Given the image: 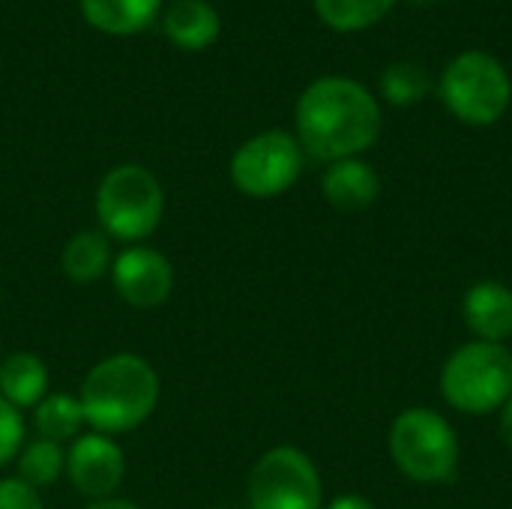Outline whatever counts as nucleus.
Here are the masks:
<instances>
[{
	"mask_svg": "<svg viewBox=\"0 0 512 509\" xmlns=\"http://www.w3.org/2000/svg\"><path fill=\"white\" fill-rule=\"evenodd\" d=\"M297 141L324 162L354 159L381 132L378 99L354 78L327 75L312 81L297 99Z\"/></svg>",
	"mask_w": 512,
	"mask_h": 509,
	"instance_id": "nucleus-1",
	"label": "nucleus"
},
{
	"mask_svg": "<svg viewBox=\"0 0 512 509\" xmlns=\"http://www.w3.org/2000/svg\"><path fill=\"white\" fill-rule=\"evenodd\" d=\"M33 426L36 435L54 444H72L78 435H84V411L78 396L72 393H48L36 408H33Z\"/></svg>",
	"mask_w": 512,
	"mask_h": 509,
	"instance_id": "nucleus-17",
	"label": "nucleus"
},
{
	"mask_svg": "<svg viewBox=\"0 0 512 509\" xmlns=\"http://www.w3.org/2000/svg\"><path fill=\"white\" fill-rule=\"evenodd\" d=\"M321 192L327 204H333L342 213H357L366 210L378 201L381 195V180L372 165L360 159H339L330 162L321 180Z\"/></svg>",
	"mask_w": 512,
	"mask_h": 509,
	"instance_id": "nucleus-12",
	"label": "nucleus"
},
{
	"mask_svg": "<svg viewBox=\"0 0 512 509\" xmlns=\"http://www.w3.org/2000/svg\"><path fill=\"white\" fill-rule=\"evenodd\" d=\"M501 435H504L507 447L512 450V396L507 399V405H504V414H501Z\"/></svg>",
	"mask_w": 512,
	"mask_h": 509,
	"instance_id": "nucleus-25",
	"label": "nucleus"
},
{
	"mask_svg": "<svg viewBox=\"0 0 512 509\" xmlns=\"http://www.w3.org/2000/svg\"><path fill=\"white\" fill-rule=\"evenodd\" d=\"M162 9V0H81L87 24L111 36L144 30Z\"/></svg>",
	"mask_w": 512,
	"mask_h": 509,
	"instance_id": "nucleus-16",
	"label": "nucleus"
},
{
	"mask_svg": "<svg viewBox=\"0 0 512 509\" xmlns=\"http://www.w3.org/2000/svg\"><path fill=\"white\" fill-rule=\"evenodd\" d=\"M114 291L135 309H156L174 291L171 261L150 246H126L114 255L111 264Z\"/></svg>",
	"mask_w": 512,
	"mask_h": 509,
	"instance_id": "nucleus-10",
	"label": "nucleus"
},
{
	"mask_svg": "<svg viewBox=\"0 0 512 509\" xmlns=\"http://www.w3.org/2000/svg\"><path fill=\"white\" fill-rule=\"evenodd\" d=\"M84 509H141L138 504H132V501H126V498H105V501H90Z\"/></svg>",
	"mask_w": 512,
	"mask_h": 509,
	"instance_id": "nucleus-24",
	"label": "nucleus"
},
{
	"mask_svg": "<svg viewBox=\"0 0 512 509\" xmlns=\"http://www.w3.org/2000/svg\"><path fill=\"white\" fill-rule=\"evenodd\" d=\"M465 324L480 342L501 345L512 336V291L504 282H477L462 303Z\"/></svg>",
	"mask_w": 512,
	"mask_h": 509,
	"instance_id": "nucleus-11",
	"label": "nucleus"
},
{
	"mask_svg": "<svg viewBox=\"0 0 512 509\" xmlns=\"http://www.w3.org/2000/svg\"><path fill=\"white\" fill-rule=\"evenodd\" d=\"M441 99L468 126L498 123L512 99V81L498 57L486 51H462L441 75Z\"/></svg>",
	"mask_w": 512,
	"mask_h": 509,
	"instance_id": "nucleus-6",
	"label": "nucleus"
},
{
	"mask_svg": "<svg viewBox=\"0 0 512 509\" xmlns=\"http://www.w3.org/2000/svg\"><path fill=\"white\" fill-rule=\"evenodd\" d=\"M252 509H321L324 489L315 462L297 447L267 450L249 474Z\"/></svg>",
	"mask_w": 512,
	"mask_h": 509,
	"instance_id": "nucleus-7",
	"label": "nucleus"
},
{
	"mask_svg": "<svg viewBox=\"0 0 512 509\" xmlns=\"http://www.w3.org/2000/svg\"><path fill=\"white\" fill-rule=\"evenodd\" d=\"M111 264H114L111 240L102 231H81V234L69 237L63 252H60L63 276L78 282V285H87V282L108 276Z\"/></svg>",
	"mask_w": 512,
	"mask_h": 509,
	"instance_id": "nucleus-15",
	"label": "nucleus"
},
{
	"mask_svg": "<svg viewBox=\"0 0 512 509\" xmlns=\"http://www.w3.org/2000/svg\"><path fill=\"white\" fill-rule=\"evenodd\" d=\"M429 87H432V81H429L426 69L411 60L390 63L381 75V96L396 108H408V105L420 102L429 93Z\"/></svg>",
	"mask_w": 512,
	"mask_h": 509,
	"instance_id": "nucleus-20",
	"label": "nucleus"
},
{
	"mask_svg": "<svg viewBox=\"0 0 512 509\" xmlns=\"http://www.w3.org/2000/svg\"><path fill=\"white\" fill-rule=\"evenodd\" d=\"M66 477L90 501L114 498L126 477V456L111 435L84 432L66 450Z\"/></svg>",
	"mask_w": 512,
	"mask_h": 509,
	"instance_id": "nucleus-9",
	"label": "nucleus"
},
{
	"mask_svg": "<svg viewBox=\"0 0 512 509\" xmlns=\"http://www.w3.org/2000/svg\"><path fill=\"white\" fill-rule=\"evenodd\" d=\"M168 39L183 51L210 48L219 39L222 21L219 12L207 0H174L162 15Z\"/></svg>",
	"mask_w": 512,
	"mask_h": 509,
	"instance_id": "nucleus-13",
	"label": "nucleus"
},
{
	"mask_svg": "<svg viewBox=\"0 0 512 509\" xmlns=\"http://www.w3.org/2000/svg\"><path fill=\"white\" fill-rule=\"evenodd\" d=\"M24 447V420L9 402L0 399V468L9 465Z\"/></svg>",
	"mask_w": 512,
	"mask_h": 509,
	"instance_id": "nucleus-21",
	"label": "nucleus"
},
{
	"mask_svg": "<svg viewBox=\"0 0 512 509\" xmlns=\"http://www.w3.org/2000/svg\"><path fill=\"white\" fill-rule=\"evenodd\" d=\"M390 456L414 483H450L459 471V438L441 414L408 408L390 426Z\"/></svg>",
	"mask_w": 512,
	"mask_h": 509,
	"instance_id": "nucleus-4",
	"label": "nucleus"
},
{
	"mask_svg": "<svg viewBox=\"0 0 512 509\" xmlns=\"http://www.w3.org/2000/svg\"><path fill=\"white\" fill-rule=\"evenodd\" d=\"M15 465H18V480H24L27 486L39 492V489L54 486L66 474V450L54 441L33 438L21 447V453L15 456Z\"/></svg>",
	"mask_w": 512,
	"mask_h": 509,
	"instance_id": "nucleus-18",
	"label": "nucleus"
},
{
	"mask_svg": "<svg viewBox=\"0 0 512 509\" xmlns=\"http://www.w3.org/2000/svg\"><path fill=\"white\" fill-rule=\"evenodd\" d=\"M0 509H45L42 495L18 477L0 480Z\"/></svg>",
	"mask_w": 512,
	"mask_h": 509,
	"instance_id": "nucleus-22",
	"label": "nucleus"
},
{
	"mask_svg": "<svg viewBox=\"0 0 512 509\" xmlns=\"http://www.w3.org/2000/svg\"><path fill=\"white\" fill-rule=\"evenodd\" d=\"M321 509H375L366 498H360V495H342V498H336V501H330L327 507Z\"/></svg>",
	"mask_w": 512,
	"mask_h": 509,
	"instance_id": "nucleus-23",
	"label": "nucleus"
},
{
	"mask_svg": "<svg viewBox=\"0 0 512 509\" xmlns=\"http://www.w3.org/2000/svg\"><path fill=\"white\" fill-rule=\"evenodd\" d=\"M207 509H225V507H207Z\"/></svg>",
	"mask_w": 512,
	"mask_h": 509,
	"instance_id": "nucleus-26",
	"label": "nucleus"
},
{
	"mask_svg": "<svg viewBox=\"0 0 512 509\" xmlns=\"http://www.w3.org/2000/svg\"><path fill=\"white\" fill-rule=\"evenodd\" d=\"M0 360H3V357H0Z\"/></svg>",
	"mask_w": 512,
	"mask_h": 509,
	"instance_id": "nucleus-27",
	"label": "nucleus"
},
{
	"mask_svg": "<svg viewBox=\"0 0 512 509\" xmlns=\"http://www.w3.org/2000/svg\"><path fill=\"white\" fill-rule=\"evenodd\" d=\"M78 402L90 432L123 435L156 411L159 375L138 354H111L84 375Z\"/></svg>",
	"mask_w": 512,
	"mask_h": 509,
	"instance_id": "nucleus-2",
	"label": "nucleus"
},
{
	"mask_svg": "<svg viewBox=\"0 0 512 509\" xmlns=\"http://www.w3.org/2000/svg\"><path fill=\"white\" fill-rule=\"evenodd\" d=\"M312 3L318 18L342 33L366 30L378 24L384 15H390V9L396 6V0H312Z\"/></svg>",
	"mask_w": 512,
	"mask_h": 509,
	"instance_id": "nucleus-19",
	"label": "nucleus"
},
{
	"mask_svg": "<svg viewBox=\"0 0 512 509\" xmlns=\"http://www.w3.org/2000/svg\"><path fill=\"white\" fill-rule=\"evenodd\" d=\"M441 393L456 411L471 417L504 408L512 396V354L492 342L462 345L444 363Z\"/></svg>",
	"mask_w": 512,
	"mask_h": 509,
	"instance_id": "nucleus-5",
	"label": "nucleus"
},
{
	"mask_svg": "<svg viewBox=\"0 0 512 509\" xmlns=\"http://www.w3.org/2000/svg\"><path fill=\"white\" fill-rule=\"evenodd\" d=\"M303 171V147L282 129L261 132L231 156V183L249 198H276L288 192Z\"/></svg>",
	"mask_w": 512,
	"mask_h": 509,
	"instance_id": "nucleus-8",
	"label": "nucleus"
},
{
	"mask_svg": "<svg viewBox=\"0 0 512 509\" xmlns=\"http://www.w3.org/2000/svg\"><path fill=\"white\" fill-rule=\"evenodd\" d=\"M48 396V366L30 351H15L0 360V399L15 411L36 408Z\"/></svg>",
	"mask_w": 512,
	"mask_h": 509,
	"instance_id": "nucleus-14",
	"label": "nucleus"
},
{
	"mask_svg": "<svg viewBox=\"0 0 512 509\" xmlns=\"http://www.w3.org/2000/svg\"><path fill=\"white\" fill-rule=\"evenodd\" d=\"M162 216V183L144 165H117L102 177L96 189V219L111 243L138 246L159 228Z\"/></svg>",
	"mask_w": 512,
	"mask_h": 509,
	"instance_id": "nucleus-3",
	"label": "nucleus"
}]
</instances>
